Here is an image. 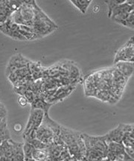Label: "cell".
Returning a JSON list of instances; mask_svg holds the SVG:
<instances>
[{
    "label": "cell",
    "instance_id": "5",
    "mask_svg": "<svg viewBox=\"0 0 134 161\" xmlns=\"http://www.w3.org/2000/svg\"><path fill=\"white\" fill-rule=\"evenodd\" d=\"M35 1H24L23 5L18 10L23 20V25L33 27L35 16Z\"/></svg>",
    "mask_w": 134,
    "mask_h": 161
},
{
    "label": "cell",
    "instance_id": "6",
    "mask_svg": "<svg viewBox=\"0 0 134 161\" xmlns=\"http://www.w3.org/2000/svg\"><path fill=\"white\" fill-rule=\"evenodd\" d=\"M133 130V125L123 124L121 123L117 126L116 128L111 130L109 133L106 134L107 137V142H122L123 136L125 133Z\"/></svg>",
    "mask_w": 134,
    "mask_h": 161
},
{
    "label": "cell",
    "instance_id": "26",
    "mask_svg": "<svg viewBox=\"0 0 134 161\" xmlns=\"http://www.w3.org/2000/svg\"><path fill=\"white\" fill-rule=\"evenodd\" d=\"M18 103H19V105L21 107H25L28 105L29 104V102H28L27 98L23 96H19V97L18 98Z\"/></svg>",
    "mask_w": 134,
    "mask_h": 161
},
{
    "label": "cell",
    "instance_id": "24",
    "mask_svg": "<svg viewBox=\"0 0 134 161\" xmlns=\"http://www.w3.org/2000/svg\"><path fill=\"white\" fill-rule=\"evenodd\" d=\"M69 158H71V155H70L69 151H68L67 146H66L65 148L62 150L61 154H60V155L58 157V160L59 161H66Z\"/></svg>",
    "mask_w": 134,
    "mask_h": 161
},
{
    "label": "cell",
    "instance_id": "15",
    "mask_svg": "<svg viewBox=\"0 0 134 161\" xmlns=\"http://www.w3.org/2000/svg\"><path fill=\"white\" fill-rule=\"evenodd\" d=\"M11 10L8 8L5 1H0V25L4 23L9 19L12 14Z\"/></svg>",
    "mask_w": 134,
    "mask_h": 161
},
{
    "label": "cell",
    "instance_id": "11",
    "mask_svg": "<svg viewBox=\"0 0 134 161\" xmlns=\"http://www.w3.org/2000/svg\"><path fill=\"white\" fill-rule=\"evenodd\" d=\"M107 144V151L110 152L117 157V158L123 157L125 154V148L122 142H108Z\"/></svg>",
    "mask_w": 134,
    "mask_h": 161
},
{
    "label": "cell",
    "instance_id": "13",
    "mask_svg": "<svg viewBox=\"0 0 134 161\" xmlns=\"http://www.w3.org/2000/svg\"><path fill=\"white\" fill-rule=\"evenodd\" d=\"M30 70H31V75L34 80L42 79L43 78L44 71L46 69H44L41 64L39 63H34V62H30L29 64Z\"/></svg>",
    "mask_w": 134,
    "mask_h": 161
},
{
    "label": "cell",
    "instance_id": "10",
    "mask_svg": "<svg viewBox=\"0 0 134 161\" xmlns=\"http://www.w3.org/2000/svg\"><path fill=\"white\" fill-rule=\"evenodd\" d=\"M30 60L27 59L20 54H18L17 55L13 56L10 60L8 65L10 66H13L15 69H20V68L25 67V66H29L30 64Z\"/></svg>",
    "mask_w": 134,
    "mask_h": 161
},
{
    "label": "cell",
    "instance_id": "16",
    "mask_svg": "<svg viewBox=\"0 0 134 161\" xmlns=\"http://www.w3.org/2000/svg\"><path fill=\"white\" fill-rule=\"evenodd\" d=\"M70 3L75 6L82 14H86L87 10L92 3L91 0H71Z\"/></svg>",
    "mask_w": 134,
    "mask_h": 161
},
{
    "label": "cell",
    "instance_id": "14",
    "mask_svg": "<svg viewBox=\"0 0 134 161\" xmlns=\"http://www.w3.org/2000/svg\"><path fill=\"white\" fill-rule=\"evenodd\" d=\"M31 109H40L42 110L45 114H49V110L51 106L53 105L52 103H49L46 101L42 99V98L37 97L31 104Z\"/></svg>",
    "mask_w": 134,
    "mask_h": 161
},
{
    "label": "cell",
    "instance_id": "28",
    "mask_svg": "<svg viewBox=\"0 0 134 161\" xmlns=\"http://www.w3.org/2000/svg\"><path fill=\"white\" fill-rule=\"evenodd\" d=\"M13 129H14L15 131L19 132L22 130V126L20 124H16L14 126H13Z\"/></svg>",
    "mask_w": 134,
    "mask_h": 161
},
{
    "label": "cell",
    "instance_id": "27",
    "mask_svg": "<svg viewBox=\"0 0 134 161\" xmlns=\"http://www.w3.org/2000/svg\"><path fill=\"white\" fill-rule=\"evenodd\" d=\"M125 154L127 155H128L129 157H131V158H134V150H133V147H126L125 148Z\"/></svg>",
    "mask_w": 134,
    "mask_h": 161
},
{
    "label": "cell",
    "instance_id": "3",
    "mask_svg": "<svg viewBox=\"0 0 134 161\" xmlns=\"http://www.w3.org/2000/svg\"><path fill=\"white\" fill-rule=\"evenodd\" d=\"M133 11V0H125L122 4H120L113 9L110 18L113 21H115V23L120 24Z\"/></svg>",
    "mask_w": 134,
    "mask_h": 161
},
{
    "label": "cell",
    "instance_id": "2",
    "mask_svg": "<svg viewBox=\"0 0 134 161\" xmlns=\"http://www.w3.org/2000/svg\"><path fill=\"white\" fill-rule=\"evenodd\" d=\"M61 126L50 118L49 114H45L43 122L36 131V138L49 146L53 143L54 136L60 134Z\"/></svg>",
    "mask_w": 134,
    "mask_h": 161
},
{
    "label": "cell",
    "instance_id": "17",
    "mask_svg": "<svg viewBox=\"0 0 134 161\" xmlns=\"http://www.w3.org/2000/svg\"><path fill=\"white\" fill-rule=\"evenodd\" d=\"M49 157L46 149H35L32 153V159L35 161H46Z\"/></svg>",
    "mask_w": 134,
    "mask_h": 161
},
{
    "label": "cell",
    "instance_id": "23",
    "mask_svg": "<svg viewBox=\"0 0 134 161\" xmlns=\"http://www.w3.org/2000/svg\"><path fill=\"white\" fill-rule=\"evenodd\" d=\"M27 142H29V143L31 144V146L35 148V149H46L48 148L47 145L43 143V142H41L40 140H37V138L34 139V140Z\"/></svg>",
    "mask_w": 134,
    "mask_h": 161
},
{
    "label": "cell",
    "instance_id": "1",
    "mask_svg": "<svg viewBox=\"0 0 134 161\" xmlns=\"http://www.w3.org/2000/svg\"><path fill=\"white\" fill-rule=\"evenodd\" d=\"M35 19L33 23V28L35 32L40 38L45 37L51 32L58 29V26L39 7L37 3H35Z\"/></svg>",
    "mask_w": 134,
    "mask_h": 161
},
{
    "label": "cell",
    "instance_id": "18",
    "mask_svg": "<svg viewBox=\"0 0 134 161\" xmlns=\"http://www.w3.org/2000/svg\"><path fill=\"white\" fill-rule=\"evenodd\" d=\"M134 133L133 130L125 133L122 139V144L125 147H133L134 146Z\"/></svg>",
    "mask_w": 134,
    "mask_h": 161
},
{
    "label": "cell",
    "instance_id": "22",
    "mask_svg": "<svg viewBox=\"0 0 134 161\" xmlns=\"http://www.w3.org/2000/svg\"><path fill=\"white\" fill-rule=\"evenodd\" d=\"M125 0H119V1H105V3L107 4L108 6V17L109 18L110 17L112 11L115 8L116 6H118L120 4H122Z\"/></svg>",
    "mask_w": 134,
    "mask_h": 161
},
{
    "label": "cell",
    "instance_id": "7",
    "mask_svg": "<svg viewBox=\"0 0 134 161\" xmlns=\"http://www.w3.org/2000/svg\"><path fill=\"white\" fill-rule=\"evenodd\" d=\"M44 115H45V113L42 110L31 109L29 121H28L25 130L23 133V135H25L31 130H37L38 127L43 122Z\"/></svg>",
    "mask_w": 134,
    "mask_h": 161
},
{
    "label": "cell",
    "instance_id": "21",
    "mask_svg": "<svg viewBox=\"0 0 134 161\" xmlns=\"http://www.w3.org/2000/svg\"><path fill=\"white\" fill-rule=\"evenodd\" d=\"M8 8L12 12H14L19 9V8L23 5L24 1H5Z\"/></svg>",
    "mask_w": 134,
    "mask_h": 161
},
{
    "label": "cell",
    "instance_id": "19",
    "mask_svg": "<svg viewBox=\"0 0 134 161\" xmlns=\"http://www.w3.org/2000/svg\"><path fill=\"white\" fill-rule=\"evenodd\" d=\"M23 149L25 159H32V153L35 148L31 144L25 142L23 146Z\"/></svg>",
    "mask_w": 134,
    "mask_h": 161
},
{
    "label": "cell",
    "instance_id": "8",
    "mask_svg": "<svg viewBox=\"0 0 134 161\" xmlns=\"http://www.w3.org/2000/svg\"><path fill=\"white\" fill-rule=\"evenodd\" d=\"M81 133L75 131V130L69 129L65 127L61 126V131H60V136L63 142L67 146H72L77 143L78 139L81 137Z\"/></svg>",
    "mask_w": 134,
    "mask_h": 161
},
{
    "label": "cell",
    "instance_id": "30",
    "mask_svg": "<svg viewBox=\"0 0 134 161\" xmlns=\"http://www.w3.org/2000/svg\"><path fill=\"white\" fill-rule=\"evenodd\" d=\"M24 161H35V160H33V159H25V160Z\"/></svg>",
    "mask_w": 134,
    "mask_h": 161
},
{
    "label": "cell",
    "instance_id": "4",
    "mask_svg": "<svg viewBox=\"0 0 134 161\" xmlns=\"http://www.w3.org/2000/svg\"><path fill=\"white\" fill-rule=\"evenodd\" d=\"M134 61V43L133 37H131L128 41L118 50L115 54L114 64L119 62H132Z\"/></svg>",
    "mask_w": 134,
    "mask_h": 161
},
{
    "label": "cell",
    "instance_id": "25",
    "mask_svg": "<svg viewBox=\"0 0 134 161\" xmlns=\"http://www.w3.org/2000/svg\"><path fill=\"white\" fill-rule=\"evenodd\" d=\"M6 116H7V110L3 104L0 103V120L6 119Z\"/></svg>",
    "mask_w": 134,
    "mask_h": 161
},
{
    "label": "cell",
    "instance_id": "29",
    "mask_svg": "<svg viewBox=\"0 0 134 161\" xmlns=\"http://www.w3.org/2000/svg\"><path fill=\"white\" fill-rule=\"evenodd\" d=\"M0 161H11V160L5 158V157H0Z\"/></svg>",
    "mask_w": 134,
    "mask_h": 161
},
{
    "label": "cell",
    "instance_id": "9",
    "mask_svg": "<svg viewBox=\"0 0 134 161\" xmlns=\"http://www.w3.org/2000/svg\"><path fill=\"white\" fill-rule=\"evenodd\" d=\"M114 68L127 78H129L133 73V63L132 62H119L115 64Z\"/></svg>",
    "mask_w": 134,
    "mask_h": 161
},
{
    "label": "cell",
    "instance_id": "12",
    "mask_svg": "<svg viewBox=\"0 0 134 161\" xmlns=\"http://www.w3.org/2000/svg\"><path fill=\"white\" fill-rule=\"evenodd\" d=\"M13 148L12 144V140H4L0 145V157H5L11 159L13 157Z\"/></svg>",
    "mask_w": 134,
    "mask_h": 161
},
{
    "label": "cell",
    "instance_id": "20",
    "mask_svg": "<svg viewBox=\"0 0 134 161\" xmlns=\"http://www.w3.org/2000/svg\"><path fill=\"white\" fill-rule=\"evenodd\" d=\"M120 25L125 26V27L129 28V29H133V28H134V11H132L131 13L129 14L128 17L126 18L124 21H122L121 23H120Z\"/></svg>",
    "mask_w": 134,
    "mask_h": 161
}]
</instances>
